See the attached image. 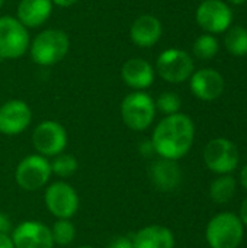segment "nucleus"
<instances>
[{
	"mask_svg": "<svg viewBox=\"0 0 247 248\" xmlns=\"http://www.w3.org/2000/svg\"><path fill=\"white\" fill-rule=\"evenodd\" d=\"M51 0H20L16 7V19L28 29L42 26L52 15Z\"/></svg>",
	"mask_w": 247,
	"mask_h": 248,
	"instance_id": "obj_18",
	"label": "nucleus"
},
{
	"mask_svg": "<svg viewBox=\"0 0 247 248\" xmlns=\"http://www.w3.org/2000/svg\"><path fill=\"white\" fill-rule=\"evenodd\" d=\"M154 99L146 92L128 93L121 102V118L127 128L135 132L148 129L156 118Z\"/></svg>",
	"mask_w": 247,
	"mask_h": 248,
	"instance_id": "obj_4",
	"label": "nucleus"
},
{
	"mask_svg": "<svg viewBox=\"0 0 247 248\" xmlns=\"http://www.w3.org/2000/svg\"><path fill=\"white\" fill-rule=\"evenodd\" d=\"M0 248H15L13 247V243H12L10 235L0 234Z\"/></svg>",
	"mask_w": 247,
	"mask_h": 248,
	"instance_id": "obj_30",
	"label": "nucleus"
},
{
	"mask_svg": "<svg viewBox=\"0 0 247 248\" xmlns=\"http://www.w3.org/2000/svg\"><path fill=\"white\" fill-rule=\"evenodd\" d=\"M122 81L134 92H144L153 86L156 78L154 67L144 58H130L121 67Z\"/></svg>",
	"mask_w": 247,
	"mask_h": 248,
	"instance_id": "obj_15",
	"label": "nucleus"
},
{
	"mask_svg": "<svg viewBox=\"0 0 247 248\" xmlns=\"http://www.w3.org/2000/svg\"><path fill=\"white\" fill-rule=\"evenodd\" d=\"M192 51H194V55L199 60H211L218 54L220 42L215 35L202 33L195 39L192 45Z\"/></svg>",
	"mask_w": 247,
	"mask_h": 248,
	"instance_id": "obj_22",
	"label": "nucleus"
},
{
	"mask_svg": "<svg viewBox=\"0 0 247 248\" xmlns=\"http://www.w3.org/2000/svg\"><path fill=\"white\" fill-rule=\"evenodd\" d=\"M51 163L47 157L31 154L20 160L15 170V180L17 186L26 192L42 189L51 179Z\"/></svg>",
	"mask_w": 247,
	"mask_h": 248,
	"instance_id": "obj_8",
	"label": "nucleus"
},
{
	"mask_svg": "<svg viewBox=\"0 0 247 248\" xmlns=\"http://www.w3.org/2000/svg\"><path fill=\"white\" fill-rule=\"evenodd\" d=\"M163 35V25L154 15H141L130 26V38L138 48L154 46Z\"/></svg>",
	"mask_w": 247,
	"mask_h": 248,
	"instance_id": "obj_16",
	"label": "nucleus"
},
{
	"mask_svg": "<svg viewBox=\"0 0 247 248\" xmlns=\"http://www.w3.org/2000/svg\"><path fill=\"white\" fill-rule=\"evenodd\" d=\"M32 122L29 105L19 99H12L0 106V134L13 137L22 134Z\"/></svg>",
	"mask_w": 247,
	"mask_h": 248,
	"instance_id": "obj_12",
	"label": "nucleus"
},
{
	"mask_svg": "<svg viewBox=\"0 0 247 248\" xmlns=\"http://www.w3.org/2000/svg\"><path fill=\"white\" fill-rule=\"evenodd\" d=\"M140 151H141L143 155H150L151 153H154V148H153L151 141H144V142L140 145Z\"/></svg>",
	"mask_w": 247,
	"mask_h": 248,
	"instance_id": "obj_29",
	"label": "nucleus"
},
{
	"mask_svg": "<svg viewBox=\"0 0 247 248\" xmlns=\"http://www.w3.org/2000/svg\"><path fill=\"white\" fill-rule=\"evenodd\" d=\"M44 202L51 215L57 219H71L80 206L76 189L66 182L51 183L44 193Z\"/></svg>",
	"mask_w": 247,
	"mask_h": 248,
	"instance_id": "obj_10",
	"label": "nucleus"
},
{
	"mask_svg": "<svg viewBox=\"0 0 247 248\" xmlns=\"http://www.w3.org/2000/svg\"><path fill=\"white\" fill-rule=\"evenodd\" d=\"M245 225L237 214L220 212L205 228V240L211 248H239L243 243Z\"/></svg>",
	"mask_w": 247,
	"mask_h": 248,
	"instance_id": "obj_3",
	"label": "nucleus"
},
{
	"mask_svg": "<svg viewBox=\"0 0 247 248\" xmlns=\"http://www.w3.org/2000/svg\"><path fill=\"white\" fill-rule=\"evenodd\" d=\"M237 190V180L231 174L218 176L210 186V198L218 205L229 203Z\"/></svg>",
	"mask_w": 247,
	"mask_h": 248,
	"instance_id": "obj_20",
	"label": "nucleus"
},
{
	"mask_svg": "<svg viewBox=\"0 0 247 248\" xmlns=\"http://www.w3.org/2000/svg\"><path fill=\"white\" fill-rule=\"evenodd\" d=\"M148 174L151 183L160 192H172L178 189L182 182V170L178 166V161L166 158L156 160L150 166Z\"/></svg>",
	"mask_w": 247,
	"mask_h": 248,
	"instance_id": "obj_17",
	"label": "nucleus"
},
{
	"mask_svg": "<svg viewBox=\"0 0 247 248\" xmlns=\"http://www.w3.org/2000/svg\"><path fill=\"white\" fill-rule=\"evenodd\" d=\"M54 246H68L76 238V228L70 219H57L51 228Z\"/></svg>",
	"mask_w": 247,
	"mask_h": 248,
	"instance_id": "obj_24",
	"label": "nucleus"
},
{
	"mask_svg": "<svg viewBox=\"0 0 247 248\" xmlns=\"http://www.w3.org/2000/svg\"><path fill=\"white\" fill-rule=\"evenodd\" d=\"M224 87V77L214 68L195 70L189 78L191 93L202 102L217 100L223 94Z\"/></svg>",
	"mask_w": 247,
	"mask_h": 248,
	"instance_id": "obj_14",
	"label": "nucleus"
},
{
	"mask_svg": "<svg viewBox=\"0 0 247 248\" xmlns=\"http://www.w3.org/2000/svg\"><path fill=\"white\" fill-rule=\"evenodd\" d=\"M195 20L205 33H224L233 22V10L224 0H204L195 12Z\"/></svg>",
	"mask_w": 247,
	"mask_h": 248,
	"instance_id": "obj_11",
	"label": "nucleus"
},
{
	"mask_svg": "<svg viewBox=\"0 0 247 248\" xmlns=\"http://www.w3.org/2000/svg\"><path fill=\"white\" fill-rule=\"evenodd\" d=\"M240 185H242V187L243 189H246L247 190V163L242 167V170H240Z\"/></svg>",
	"mask_w": 247,
	"mask_h": 248,
	"instance_id": "obj_32",
	"label": "nucleus"
},
{
	"mask_svg": "<svg viewBox=\"0 0 247 248\" xmlns=\"http://www.w3.org/2000/svg\"><path fill=\"white\" fill-rule=\"evenodd\" d=\"M156 73L170 84H181L191 78L195 71L194 58L183 49L167 48L162 51L156 60Z\"/></svg>",
	"mask_w": 247,
	"mask_h": 248,
	"instance_id": "obj_5",
	"label": "nucleus"
},
{
	"mask_svg": "<svg viewBox=\"0 0 247 248\" xmlns=\"http://www.w3.org/2000/svg\"><path fill=\"white\" fill-rule=\"evenodd\" d=\"M4 1H6V0H0V9L3 7V4H4Z\"/></svg>",
	"mask_w": 247,
	"mask_h": 248,
	"instance_id": "obj_34",
	"label": "nucleus"
},
{
	"mask_svg": "<svg viewBox=\"0 0 247 248\" xmlns=\"http://www.w3.org/2000/svg\"><path fill=\"white\" fill-rule=\"evenodd\" d=\"M229 3H233V4H243V3H246L247 0H227Z\"/></svg>",
	"mask_w": 247,
	"mask_h": 248,
	"instance_id": "obj_33",
	"label": "nucleus"
},
{
	"mask_svg": "<svg viewBox=\"0 0 247 248\" xmlns=\"http://www.w3.org/2000/svg\"><path fill=\"white\" fill-rule=\"evenodd\" d=\"M151 144L160 158L178 161L192 148L195 141V124L191 116L179 112L165 116L153 129Z\"/></svg>",
	"mask_w": 247,
	"mask_h": 248,
	"instance_id": "obj_1",
	"label": "nucleus"
},
{
	"mask_svg": "<svg viewBox=\"0 0 247 248\" xmlns=\"http://www.w3.org/2000/svg\"><path fill=\"white\" fill-rule=\"evenodd\" d=\"M31 60L41 67H51L63 61L70 51V38L63 29L48 28L36 33L29 44Z\"/></svg>",
	"mask_w": 247,
	"mask_h": 248,
	"instance_id": "obj_2",
	"label": "nucleus"
},
{
	"mask_svg": "<svg viewBox=\"0 0 247 248\" xmlns=\"http://www.w3.org/2000/svg\"><path fill=\"white\" fill-rule=\"evenodd\" d=\"M224 33V46L231 55H247V29L245 26H230Z\"/></svg>",
	"mask_w": 247,
	"mask_h": 248,
	"instance_id": "obj_21",
	"label": "nucleus"
},
{
	"mask_svg": "<svg viewBox=\"0 0 247 248\" xmlns=\"http://www.w3.org/2000/svg\"><path fill=\"white\" fill-rule=\"evenodd\" d=\"M49 163H51L52 174H55L57 177H61V179H67V177L73 176L79 169V163H77L76 157L71 154H64V153L52 157V161H49Z\"/></svg>",
	"mask_w": 247,
	"mask_h": 248,
	"instance_id": "obj_23",
	"label": "nucleus"
},
{
	"mask_svg": "<svg viewBox=\"0 0 247 248\" xmlns=\"http://www.w3.org/2000/svg\"><path fill=\"white\" fill-rule=\"evenodd\" d=\"M202 158L213 173L218 176L231 174L240 164V151L233 141L220 137L207 142Z\"/></svg>",
	"mask_w": 247,
	"mask_h": 248,
	"instance_id": "obj_7",
	"label": "nucleus"
},
{
	"mask_svg": "<svg viewBox=\"0 0 247 248\" xmlns=\"http://www.w3.org/2000/svg\"><path fill=\"white\" fill-rule=\"evenodd\" d=\"M31 44L29 31L23 26L16 16H0V58L19 60L23 57Z\"/></svg>",
	"mask_w": 247,
	"mask_h": 248,
	"instance_id": "obj_6",
	"label": "nucleus"
},
{
	"mask_svg": "<svg viewBox=\"0 0 247 248\" xmlns=\"http://www.w3.org/2000/svg\"><path fill=\"white\" fill-rule=\"evenodd\" d=\"M54 6H58V7H70L73 4H76L79 0H51Z\"/></svg>",
	"mask_w": 247,
	"mask_h": 248,
	"instance_id": "obj_31",
	"label": "nucleus"
},
{
	"mask_svg": "<svg viewBox=\"0 0 247 248\" xmlns=\"http://www.w3.org/2000/svg\"><path fill=\"white\" fill-rule=\"evenodd\" d=\"M77 248H93L92 246H82V247H77Z\"/></svg>",
	"mask_w": 247,
	"mask_h": 248,
	"instance_id": "obj_35",
	"label": "nucleus"
},
{
	"mask_svg": "<svg viewBox=\"0 0 247 248\" xmlns=\"http://www.w3.org/2000/svg\"><path fill=\"white\" fill-rule=\"evenodd\" d=\"M68 142L66 128L57 121H42L32 132V145L42 157H55L64 153Z\"/></svg>",
	"mask_w": 247,
	"mask_h": 248,
	"instance_id": "obj_9",
	"label": "nucleus"
},
{
	"mask_svg": "<svg viewBox=\"0 0 247 248\" xmlns=\"http://www.w3.org/2000/svg\"><path fill=\"white\" fill-rule=\"evenodd\" d=\"M239 218L242 219V222H243V225H245V228H247V198L242 202V205H240V212H239Z\"/></svg>",
	"mask_w": 247,
	"mask_h": 248,
	"instance_id": "obj_28",
	"label": "nucleus"
},
{
	"mask_svg": "<svg viewBox=\"0 0 247 248\" xmlns=\"http://www.w3.org/2000/svg\"><path fill=\"white\" fill-rule=\"evenodd\" d=\"M134 248H175V235L165 225H147L132 237Z\"/></svg>",
	"mask_w": 247,
	"mask_h": 248,
	"instance_id": "obj_19",
	"label": "nucleus"
},
{
	"mask_svg": "<svg viewBox=\"0 0 247 248\" xmlns=\"http://www.w3.org/2000/svg\"><path fill=\"white\" fill-rule=\"evenodd\" d=\"M199 1H204V0H199Z\"/></svg>",
	"mask_w": 247,
	"mask_h": 248,
	"instance_id": "obj_36",
	"label": "nucleus"
},
{
	"mask_svg": "<svg viewBox=\"0 0 247 248\" xmlns=\"http://www.w3.org/2000/svg\"><path fill=\"white\" fill-rule=\"evenodd\" d=\"M154 103H156V110L163 113L165 116L179 113L182 106V100L179 94H176L175 92H163L162 94H159Z\"/></svg>",
	"mask_w": 247,
	"mask_h": 248,
	"instance_id": "obj_25",
	"label": "nucleus"
},
{
	"mask_svg": "<svg viewBox=\"0 0 247 248\" xmlns=\"http://www.w3.org/2000/svg\"><path fill=\"white\" fill-rule=\"evenodd\" d=\"M15 248H52L51 228L39 221H25L16 225L10 234Z\"/></svg>",
	"mask_w": 247,
	"mask_h": 248,
	"instance_id": "obj_13",
	"label": "nucleus"
},
{
	"mask_svg": "<svg viewBox=\"0 0 247 248\" xmlns=\"http://www.w3.org/2000/svg\"><path fill=\"white\" fill-rule=\"evenodd\" d=\"M239 248H240V247H239Z\"/></svg>",
	"mask_w": 247,
	"mask_h": 248,
	"instance_id": "obj_37",
	"label": "nucleus"
},
{
	"mask_svg": "<svg viewBox=\"0 0 247 248\" xmlns=\"http://www.w3.org/2000/svg\"><path fill=\"white\" fill-rule=\"evenodd\" d=\"M10 232H12V222L6 214L0 212V234L10 235Z\"/></svg>",
	"mask_w": 247,
	"mask_h": 248,
	"instance_id": "obj_27",
	"label": "nucleus"
},
{
	"mask_svg": "<svg viewBox=\"0 0 247 248\" xmlns=\"http://www.w3.org/2000/svg\"><path fill=\"white\" fill-rule=\"evenodd\" d=\"M108 248H134L132 238H131V237H125V235L115 237V238H112V241L109 243Z\"/></svg>",
	"mask_w": 247,
	"mask_h": 248,
	"instance_id": "obj_26",
	"label": "nucleus"
}]
</instances>
